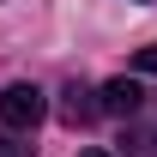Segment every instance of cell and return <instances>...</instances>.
<instances>
[{
    "label": "cell",
    "instance_id": "obj_2",
    "mask_svg": "<svg viewBox=\"0 0 157 157\" xmlns=\"http://www.w3.org/2000/svg\"><path fill=\"white\" fill-rule=\"evenodd\" d=\"M139 97H145V91H139L133 78H109V85H103V115H133Z\"/></svg>",
    "mask_w": 157,
    "mask_h": 157
},
{
    "label": "cell",
    "instance_id": "obj_4",
    "mask_svg": "<svg viewBox=\"0 0 157 157\" xmlns=\"http://www.w3.org/2000/svg\"><path fill=\"white\" fill-rule=\"evenodd\" d=\"M0 157H30V145H12V139H0Z\"/></svg>",
    "mask_w": 157,
    "mask_h": 157
},
{
    "label": "cell",
    "instance_id": "obj_5",
    "mask_svg": "<svg viewBox=\"0 0 157 157\" xmlns=\"http://www.w3.org/2000/svg\"><path fill=\"white\" fill-rule=\"evenodd\" d=\"M78 157H109V151H97V145H91V151H78Z\"/></svg>",
    "mask_w": 157,
    "mask_h": 157
},
{
    "label": "cell",
    "instance_id": "obj_3",
    "mask_svg": "<svg viewBox=\"0 0 157 157\" xmlns=\"http://www.w3.org/2000/svg\"><path fill=\"white\" fill-rule=\"evenodd\" d=\"M133 67H139V73H157V42H151V48H139V55H133Z\"/></svg>",
    "mask_w": 157,
    "mask_h": 157
},
{
    "label": "cell",
    "instance_id": "obj_1",
    "mask_svg": "<svg viewBox=\"0 0 157 157\" xmlns=\"http://www.w3.org/2000/svg\"><path fill=\"white\" fill-rule=\"evenodd\" d=\"M42 115H48V103H42L36 85H6L0 91V127L6 133H30Z\"/></svg>",
    "mask_w": 157,
    "mask_h": 157
}]
</instances>
